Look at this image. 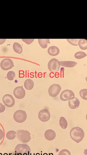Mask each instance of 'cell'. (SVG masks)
<instances>
[{
	"instance_id": "17",
	"label": "cell",
	"mask_w": 87,
	"mask_h": 155,
	"mask_svg": "<svg viewBox=\"0 0 87 155\" xmlns=\"http://www.w3.org/2000/svg\"><path fill=\"white\" fill-rule=\"evenodd\" d=\"M38 41L40 46L43 48H47V44L50 43L49 39H38Z\"/></svg>"
},
{
	"instance_id": "28",
	"label": "cell",
	"mask_w": 87,
	"mask_h": 155,
	"mask_svg": "<svg viewBox=\"0 0 87 155\" xmlns=\"http://www.w3.org/2000/svg\"><path fill=\"white\" fill-rule=\"evenodd\" d=\"M5 105L2 104L0 103V113L3 112L5 110Z\"/></svg>"
},
{
	"instance_id": "6",
	"label": "cell",
	"mask_w": 87,
	"mask_h": 155,
	"mask_svg": "<svg viewBox=\"0 0 87 155\" xmlns=\"http://www.w3.org/2000/svg\"><path fill=\"white\" fill-rule=\"evenodd\" d=\"M61 90V87L59 84H52L48 89L49 94L51 97H56L59 94Z\"/></svg>"
},
{
	"instance_id": "29",
	"label": "cell",
	"mask_w": 87,
	"mask_h": 155,
	"mask_svg": "<svg viewBox=\"0 0 87 155\" xmlns=\"http://www.w3.org/2000/svg\"><path fill=\"white\" fill-rule=\"evenodd\" d=\"M4 136V133L3 131L0 129V140H2Z\"/></svg>"
},
{
	"instance_id": "9",
	"label": "cell",
	"mask_w": 87,
	"mask_h": 155,
	"mask_svg": "<svg viewBox=\"0 0 87 155\" xmlns=\"http://www.w3.org/2000/svg\"><path fill=\"white\" fill-rule=\"evenodd\" d=\"M14 66V63L9 58L3 59L0 63V67L4 70H8L12 68Z\"/></svg>"
},
{
	"instance_id": "11",
	"label": "cell",
	"mask_w": 87,
	"mask_h": 155,
	"mask_svg": "<svg viewBox=\"0 0 87 155\" xmlns=\"http://www.w3.org/2000/svg\"><path fill=\"white\" fill-rule=\"evenodd\" d=\"M13 94L15 97L18 99L23 98L25 95V91L23 86L16 87L13 91Z\"/></svg>"
},
{
	"instance_id": "19",
	"label": "cell",
	"mask_w": 87,
	"mask_h": 155,
	"mask_svg": "<svg viewBox=\"0 0 87 155\" xmlns=\"http://www.w3.org/2000/svg\"><path fill=\"white\" fill-rule=\"evenodd\" d=\"M13 48L14 50L16 52L20 54L22 52V48L21 46L18 42H14L13 44Z\"/></svg>"
},
{
	"instance_id": "3",
	"label": "cell",
	"mask_w": 87,
	"mask_h": 155,
	"mask_svg": "<svg viewBox=\"0 0 87 155\" xmlns=\"http://www.w3.org/2000/svg\"><path fill=\"white\" fill-rule=\"evenodd\" d=\"M16 132L17 138L21 142L27 143L31 140L30 133L28 131L20 130H17Z\"/></svg>"
},
{
	"instance_id": "1",
	"label": "cell",
	"mask_w": 87,
	"mask_h": 155,
	"mask_svg": "<svg viewBox=\"0 0 87 155\" xmlns=\"http://www.w3.org/2000/svg\"><path fill=\"white\" fill-rule=\"evenodd\" d=\"M83 130L79 127H75L71 129L70 132V136L71 139L78 143L82 140L84 137Z\"/></svg>"
},
{
	"instance_id": "23",
	"label": "cell",
	"mask_w": 87,
	"mask_h": 155,
	"mask_svg": "<svg viewBox=\"0 0 87 155\" xmlns=\"http://www.w3.org/2000/svg\"><path fill=\"white\" fill-rule=\"evenodd\" d=\"M79 93L80 96L82 98L85 100H87V89H82Z\"/></svg>"
},
{
	"instance_id": "20",
	"label": "cell",
	"mask_w": 87,
	"mask_h": 155,
	"mask_svg": "<svg viewBox=\"0 0 87 155\" xmlns=\"http://www.w3.org/2000/svg\"><path fill=\"white\" fill-rule=\"evenodd\" d=\"M59 124L60 127L63 129H66L68 125L67 121L63 117H61L59 120Z\"/></svg>"
},
{
	"instance_id": "24",
	"label": "cell",
	"mask_w": 87,
	"mask_h": 155,
	"mask_svg": "<svg viewBox=\"0 0 87 155\" xmlns=\"http://www.w3.org/2000/svg\"><path fill=\"white\" fill-rule=\"evenodd\" d=\"M15 73L12 71H9L7 74V78L10 81L14 80L15 77Z\"/></svg>"
},
{
	"instance_id": "27",
	"label": "cell",
	"mask_w": 87,
	"mask_h": 155,
	"mask_svg": "<svg viewBox=\"0 0 87 155\" xmlns=\"http://www.w3.org/2000/svg\"><path fill=\"white\" fill-rule=\"evenodd\" d=\"M22 40L26 44L29 45L32 43L34 39H22Z\"/></svg>"
},
{
	"instance_id": "12",
	"label": "cell",
	"mask_w": 87,
	"mask_h": 155,
	"mask_svg": "<svg viewBox=\"0 0 87 155\" xmlns=\"http://www.w3.org/2000/svg\"><path fill=\"white\" fill-rule=\"evenodd\" d=\"M80 103L79 100L76 97L69 100L68 102L69 107L72 109H75L78 107Z\"/></svg>"
},
{
	"instance_id": "2",
	"label": "cell",
	"mask_w": 87,
	"mask_h": 155,
	"mask_svg": "<svg viewBox=\"0 0 87 155\" xmlns=\"http://www.w3.org/2000/svg\"><path fill=\"white\" fill-rule=\"evenodd\" d=\"M14 151L16 155H30L31 149L27 144H19L16 146Z\"/></svg>"
},
{
	"instance_id": "26",
	"label": "cell",
	"mask_w": 87,
	"mask_h": 155,
	"mask_svg": "<svg viewBox=\"0 0 87 155\" xmlns=\"http://www.w3.org/2000/svg\"><path fill=\"white\" fill-rule=\"evenodd\" d=\"M58 155H71V153L69 150L63 149L60 152Z\"/></svg>"
},
{
	"instance_id": "5",
	"label": "cell",
	"mask_w": 87,
	"mask_h": 155,
	"mask_svg": "<svg viewBox=\"0 0 87 155\" xmlns=\"http://www.w3.org/2000/svg\"><path fill=\"white\" fill-rule=\"evenodd\" d=\"M59 61L56 58L51 59L48 62V68L49 70L53 73H55L58 71L60 66Z\"/></svg>"
},
{
	"instance_id": "15",
	"label": "cell",
	"mask_w": 87,
	"mask_h": 155,
	"mask_svg": "<svg viewBox=\"0 0 87 155\" xmlns=\"http://www.w3.org/2000/svg\"><path fill=\"white\" fill-rule=\"evenodd\" d=\"M48 54L51 56H55L57 55L59 53L60 50L57 47L54 46L50 47L48 49Z\"/></svg>"
},
{
	"instance_id": "30",
	"label": "cell",
	"mask_w": 87,
	"mask_h": 155,
	"mask_svg": "<svg viewBox=\"0 0 87 155\" xmlns=\"http://www.w3.org/2000/svg\"><path fill=\"white\" fill-rule=\"evenodd\" d=\"M6 40V39H0V45L2 44H3L5 42V41Z\"/></svg>"
},
{
	"instance_id": "14",
	"label": "cell",
	"mask_w": 87,
	"mask_h": 155,
	"mask_svg": "<svg viewBox=\"0 0 87 155\" xmlns=\"http://www.w3.org/2000/svg\"><path fill=\"white\" fill-rule=\"evenodd\" d=\"M77 63L75 61H59V65L66 67L72 68L74 67L76 65Z\"/></svg>"
},
{
	"instance_id": "18",
	"label": "cell",
	"mask_w": 87,
	"mask_h": 155,
	"mask_svg": "<svg viewBox=\"0 0 87 155\" xmlns=\"http://www.w3.org/2000/svg\"><path fill=\"white\" fill-rule=\"evenodd\" d=\"M78 45L81 49L86 50L87 49V41L83 39H79Z\"/></svg>"
},
{
	"instance_id": "4",
	"label": "cell",
	"mask_w": 87,
	"mask_h": 155,
	"mask_svg": "<svg viewBox=\"0 0 87 155\" xmlns=\"http://www.w3.org/2000/svg\"><path fill=\"white\" fill-rule=\"evenodd\" d=\"M27 117V115L25 111L22 110H18L14 114L13 118L16 122L21 123L24 122Z\"/></svg>"
},
{
	"instance_id": "10",
	"label": "cell",
	"mask_w": 87,
	"mask_h": 155,
	"mask_svg": "<svg viewBox=\"0 0 87 155\" xmlns=\"http://www.w3.org/2000/svg\"><path fill=\"white\" fill-rule=\"evenodd\" d=\"M38 117L41 121L46 122L49 120L50 117V114L48 110L46 109H43L39 111Z\"/></svg>"
},
{
	"instance_id": "8",
	"label": "cell",
	"mask_w": 87,
	"mask_h": 155,
	"mask_svg": "<svg viewBox=\"0 0 87 155\" xmlns=\"http://www.w3.org/2000/svg\"><path fill=\"white\" fill-rule=\"evenodd\" d=\"M2 100L5 105L8 107H11L14 104V99L11 94H7L5 95L2 97Z\"/></svg>"
},
{
	"instance_id": "16",
	"label": "cell",
	"mask_w": 87,
	"mask_h": 155,
	"mask_svg": "<svg viewBox=\"0 0 87 155\" xmlns=\"http://www.w3.org/2000/svg\"><path fill=\"white\" fill-rule=\"evenodd\" d=\"M34 82L31 79H27L24 82V86L25 88L27 90H31L34 86Z\"/></svg>"
},
{
	"instance_id": "13",
	"label": "cell",
	"mask_w": 87,
	"mask_h": 155,
	"mask_svg": "<svg viewBox=\"0 0 87 155\" xmlns=\"http://www.w3.org/2000/svg\"><path fill=\"white\" fill-rule=\"evenodd\" d=\"M44 136L46 139L51 141L53 140L55 138L56 136V134L53 130L51 129H48L45 132Z\"/></svg>"
},
{
	"instance_id": "21",
	"label": "cell",
	"mask_w": 87,
	"mask_h": 155,
	"mask_svg": "<svg viewBox=\"0 0 87 155\" xmlns=\"http://www.w3.org/2000/svg\"><path fill=\"white\" fill-rule=\"evenodd\" d=\"M16 133L17 132L14 131H9L6 133V137L9 140H13L15 138Z\"/></svg>"
},
{
	"instance_id": "31",
	"label": "cell",
	"mask_w": 87,
	"mask_h": 155,
	"mask_svg": "<svg viewBox=\"0 0 87 155\" xmlns=\"http://www.w3.org/2000/svg\"><path fill=\"white\" fill-rule=\"evenodd\" d=\"M41 155H48V154L47 153H44L43 155H42V153H41Z\"/></svg>"
},
{
	"instance_id": "25",
	"label": "cell",
	"mask_w": 87,
	"mask_h": 155,
	"mask_svg": "<svg viewBox=\"0 0 87 155\" xmlns=\"http://www.w3.org/2000/svg\"><path fill=\"white\" fill-rule=\"evenodd\" d=\"M79 39H67V41L71 44L74 46H78V42Z\"/></svg>"
},
{
	"instance_id": "7",
	"label": "cell",
	"mask_w": 87,
	"mask_h": 155,
	"mask_svg": "<svg viewBox=\"0 0 87 155\" xmlns=\"http://www.w3.org/2000/svg\"><path fill=\"white\" fill-rule=\"evenodd\" d=\"M75 97V94L73 92L69 90H65L61 93L60 98L63 101H66L72 99Z\"/></svg>"
},
{
	"instance_id": "22",
	"label": "cell",
	"mask_w": 87,
	"mask_h": 155,
	"mask_svg": "<svg viewBox=\"0 0 87 155\" xmlns=\"http://www.w3.org/2000/svg\"><path fill=\"white\" fill-rule=\"evenodd\" d=\"M86 56L87 54L85 52L82 51H79L75 53L74 56L76 59H80L83 58Z\"/></svg>"
}]
</instances>
